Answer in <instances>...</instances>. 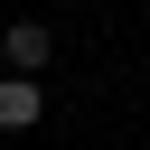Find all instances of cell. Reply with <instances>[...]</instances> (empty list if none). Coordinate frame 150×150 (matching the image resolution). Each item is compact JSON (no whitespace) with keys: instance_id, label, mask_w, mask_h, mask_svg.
<instances>
[{"instance_id":"6da1fadb","label":"cell","mask_w":150,"mask_h":150,"mask_svg":"<svg viewBox=\"0 0 150 150\" xmlns=\"http://www.w3.org/2000/svg\"><path fill=\"white\" fill-rule=\"evenodd\" d=\"M47 56H56V28H47V19H19V28L0 38V66H9V75H28V84H38V66H47Z\"/></svg>"},{"instance_id":"7a4b0ae2","label":"cell","mask_w":150,"mask_h":150,"mask_svg":"<svg viewBox=\"0 0 150 150\" xmlns=\"http://www.w3.org/2000/svg\"><path fill=\"white\" fill-rule=\"evenodd\" d=\"M38 112H47V94H38L28 75H0V131H28Z\"/></svg>"}]
</instances>
